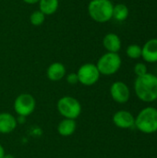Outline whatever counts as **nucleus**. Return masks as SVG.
Segmentation results:
<instances>
[{"mask_svg":"<svg viewBox=\"0 0 157 158\" xmlns=\"http://www.w3.org/2000/svg\"><path fill=\"white\" fill-rule=\"evenodd\" d=\"M134 91L137 97L145 103H152L157 100V76L146 73L137 77L134 82Z\"/></svg>","mask_w":157,"mask_h":158,"instance_id":"nucleus-1","label":"nucleus"},{"mask_svg":"<svg viewBox=\"0 0 157 158\" xmlns=\"http://www.w3.org/2000/svg\"><path fill=\"white\" fill-rule=\"evenodd\" d=\"M114 5L110 0H91L88 4L90 18L98 23H105L113 19Z\"/></svg>","mask_w":157,"mask_h":158,"instance_id":"nucleus-2","label":"nucleus"},{"mask_svg":"<svg viewBox=\"0 0 157 158\" xmlns=\"http://www.w3.org/2000/svg\"><path fill=\"white\" fill-rule=\"evenodd\" d=\"M135 127L145 134H151L157 131V109L153 106H147L140 111L135 118Z\"/></svg>","mask_w":157,"mask_h":158,"instance_id":"nucleus-3","label":"nucleus"},{"mask_svg":"<svg viewBox=\"0 0 157 158\" xmlns=\"http://www.w3.org/2000/svg\"><path fill=\"white\" fill-rule=\"evenodd\" d=\"M121 64L122 60L118 53L107 52L100 56L95 65L101 75L110 76L119 70Z\"/></svg>","mask_w":157,"mask_h":158,"instance_id":"nucleus-4","label":"nucleus"},{"mask_svg":"<svg viewBox=\"0 0 157 158\" xmlns=\"http://www.w3.org/2000/svg\"><path fill=\"white\" fill-rule=\"evenodd\" d=\"M56 108L59 114L65 118L76 119L81 113V103L72 96H63L56 104Z\"/></svg>","mask_w":157,"mask_h":158,"instance_id":"nucleus-5","label":"nucleus"},{"mask_svg":"<svg viewBox=\"0 0 157 158\" xmlns=\"http://www.w3.org/2000/svg\"><path fill=\"white\" fill-rule=\"evenodd\" d=\"M79 79V83L84 86H92L100 79V72L95 64L85 63L81 65L76 72Z\"/></svg>","mask_w":157,"mask_h":158,"instance_id":"nucleus-6","label":"nucleus"},{"mask_svg":"<svg viewBox=\"0 0 157 158\" xmlns=\"http://www.w3.org/2000/svg\"><path fill=\"white\" fill-rule=\"evenodd\" d=\"M36 101L30 94H19L14 102V110L19 117H28L31 115L35 109Z\"/></svg>","mask_w":157,"mask_h":158,"instance_id":"nucleus-7","label":"nucleus"},{"mask_svg":"<svg viewBox=\"0 0 157 158\" xmlns=\"http://www.w3.org/2000/svg\"><path fill=\"white\" fill-rule=\"evenodd\" d=\"M110 94L112 99L118 104H125L130 96V88L123 81H115L110 87Z\"/></svg>","mask_w":157,"mask_h":158,"instance_id":"nucleus-8","label":"nucleus"},{"mask_svg":"<svg viewBox=\"0 0 157 158\" xmlns=\"http://www.w3.org/2000/svg\"><path fill=\"white\" fill-rule=\"evenodd\" d=\"M114 124L119 129H131L135 127V118L127 110H119L113 116Z\"/></svg>","mask_w":157,"mask_h":158,"instance_id":"nucleus-9","label":"nucleus"},{"mask_svg":"<svg viewBox=\"0 0 157 158\" xmlns=\"http://www.w3.org/2000/svg\"><path fill=\"white\" fill-rule=\"evenodd\" d=\"M142 57L145 62H157V38H153L147 41L142 47Z\"/></svg>","mask_w":157,"mask_h":158,"instance_id":"nucleus-10","label":"nucleus"},{"mask_svg":"<svg viewBox=\"0 0 157 158\" xmlns=\"http://www.w3.org/2000/svg\"><path fill=\"white\" fill-rule=\"evenodd\" d=\"M103 45L107 52L118 53V51L121 49L122 43L118 34L114 32H109L105 34L103 38Z\"/></svg>","mask_w":157,"mask_h":158,"instance_id":"nucleus-11","label":"nucleus"},{"mask_svg":"<svg viewBox=\"0 0 157 158\" xmlns=\"http://www.w3.org/2000/svg\"><path fill=\"white\" fill-rule=\"evenodd\" d=\"M17 118L9 113H0V133L6 134L12 132L17 127Z\"/></svg>","mask_w":157,"mask_h":158,"instance_id":"nucleus-12","label":"nucleus"},{"mask_svg":"<svg viewBox=\"0 0 157 158\" xmlns=\"http://www.w3.org/2000/svg\"><path fill=\"white\" fill-rule=\"evenodd\" d=\"M66 67L60 62H54L49 65L46 70L47 78L52 81H58L66 76Z\"/></svg>","mask_w":157,"mask_h":158,"instance_id":"nucleus-13","label":"nucleus"},{"mask_svg":"<svg viewBox=\"0 0 157 158\" xmlns=\"http://www.w3.org/2000/svg\"><path fill=\"white\" fill-rule=\"evenodd\" d=\"M77 124L74 119L64 118L59 122L57 126V132L63 137H68L75 132Z\"/></svg>","mask_w":157,"mask_h":158,"instance_id":"nucleus-14","label":"nucleus"},{"mask_svg":"<svg viewBox=\"0 0 157 158\" xmlns=\"http://www.w3.org/2000/svg\"><path fill=\"white\" fill-rule=\"evenodd\" d=\"M38 5L40 11H42L45 16H51L57 11L59 0H40Z\"/></svg>","mask_w":157,"mask_h":158,"instance_id":"nucleus-15","label":"nucleus"},{"mask_svg":"<svg viewBox=\"0 0 157 158\" xmlns=\"http://www.w3.org/2000/svg\"><path fill=\"white\" fill-rule=\"evenodd\" d=\"M130 15L129 7L125 4H118L113 8V19L118 21H124Z\"/></svg>","mask_w":157,"mask_h":158,"instance_id":"nucleus-16","label":"nucleus"},{"mask_svg":"<svg viewBox=\"0 0 157 158\" xmlns=\"http://www.w3.org/2000/svg\"><path fill=\"white\" fill-rule=\"evenodd\" d=\"M45 17L46 16L42 11H40L39 9L34 10L30 16V22L33 26H41L44 22Z\"/></svg>","mask_w":157,"mask_h":158,"instance_id":"nucleus-17","label":"nucleus"},{"mask_svg":"<svg viewBox=\"0 0 157 158\" xmlns=\"http://www.w3.org/2000/svg\"><path fill=\"white\" fill-rule=\"evenodd\" d=\"M126 54L130 58L138 59L142 57V47L138 44H130L128 46Z\"/></svg>","mask_w":157,"mask_h":158,"instance_id":"nucleus-18","label":"nucleus"},{"mask_svg":"<svg viewBox=\"0 0 157 158\" xmlns=\"http://www.w3.org/2000/svg\"><path fill=\"white\" fill-rule=\"evenodd\" d=\"M134 73L137 75V77H141L143 75H145L148 73L147 71V66L144 63H137L134 66Z\"/></svg>","mask_w":157,"mask_h":158,"instance_id":"nucleus-19","label":"nucleus"},{"mask_svg":"<svg viewBox=\"0 0 157 158\" xmlns=\"http://www.w3.org/2000/svg\"><path fill=\"white\" fill-rule=\"evenodd\" d=\"M66 80H67V81H68L69 84H71V85H74V84L79 83L78 75H77V73H74V72H71V73L68 74L67 77H66Z\"/></svg>","mask_w":157,"mask_h":158,"instance_id":"nucleus-20","label":"nucleus"},{"mask_svg":"<svg viewBox=\"0 0 157 158\" xmlns=\"http://www.w3.org/2000/svg\"><path fill=\"white\" fill-rule=\"evenodd\" d=\"M22 1L28 5H35V4H38L40 0H22Z\"/></svg>","mask_w":157,"mask_h":158,"instance_id":"nucleus-21","label":"nucleus"},{"mask_svg":"<svg viewBox=\"0 0 157 158\" xmlns=\"http://www.w3.org/2000/svg\"><path fill=\"white\" fill-rule=\"evenodd\" d=\"M5 155H6V154H5V149H4V147L0 144V158L4 157Z\"/></svg>","mask_w":157,"mask_h":158,"instance_id":"nucleus-22","label":"nucleus"},{"mask_svg":"<svg viewBox=\"0 0 157 158\" xmlns=\"http://www.w3.org/2000/svg\"><path fill=\"white\" fill-rule=\"evenodd\" d=\"M3 158H15V157H14V156H13V155H10V154H8V155H5Z\"/></svg>","mask_w":157,"mask_h":158,"instance_id":"nucleus-23","label":"nucleus"}]
</instances>
